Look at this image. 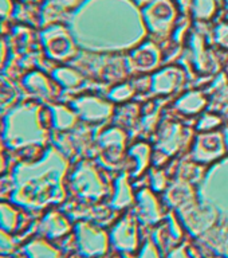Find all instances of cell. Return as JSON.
Instances as JSON below:
<instances>
[{
  "instance_id": "6da1fadb",
  "label": "cell",
  "mask_w": 228,
  "mask_h": 258,
  "mask_svg": "<svg viewBox=\"0 0 228 258\" xmlns=\"http://www.w3.org/2000/svg\"><path fill=\"white\" fill-rule=\"evenodd\" d=\"M59 160L50 152L39 161H22L14 169V201L27 207H42L55 194L59 181Z\"/></svg>"
},
{
  "instance_id": "7a4b0ae2",
  "label": "cell",
  "mask_w": 228,
  "mask_h": 258,
  "mask_svg": "<svg viewBox=\"0 0 228 258\" xmlns=\"http://www.w3.org/2000/svg\"><path fill=\"white\" fill-rule=\"evenodd\" d=\"M46 137L43 110L35 102H22L4 118L3 139L8 148L23 149L43 144Z\"/></svg>"
},
{
  "instance_id": "3957f363",
  "label": "cell",
  "mask_w": 228,
  "mask_h": 258,
  "mask_svg": "<svg viewBox=\"0 0 228 258\" xmlns=\"http://www.w3.org/2000/svg\"><path fill=\"white\" fill-rule=\"evenodd\" d=\"M42 42L50 56L56 59H63L71 51V36L63 26L54 24L42 32Z\"/></svg>"
},
{
  "instance_id": "277c9868",
  "label": "cell",
  "mask_w": 228,
  "mask_h": 258,
  "mask_svg": "<svg viewBox=\"0 0 228 258\" xmlns=\"http://www.w3.org/2000/svg\"><path fill=\"white\" fill-rule=\"evenodd\" d=\"M24 86L30 90V92L35 93L38 96L47 97L51 92L50 88V81L47 77H44V74L39 72L31 73L24 78Z\"/></svg>"
},
{
  "instance_id": "5b68a950",
  "label": "cell",
  "mask_w": 228,
  "mask_h": 258,
  "mask_svg": "<svg viewBox=\"0 0 228 258\" xmlns=\"http://www.w3.org/2000/svg\"><path fill=\"white\" fill-rule=\"evenodd\" d=\"M19 219L18 210L8 203H0V226L7 230L15 229Z\"/></svg>"
},
{
  "instance_id": "8992f818",
  "label": "cell",
  "mask_w": 228,
  "mask_h": 258,
  "mask_svg": "<svg viewBox=\"0 0 228 258\" xmlns=\"http://www.w3.org/2000/svg\"><path fill=\"white\" fill-rule=\"evenodd\" d=\"M213 0H195V11L199 16H208L212 14Z\"/></svg>"
},
{
  "instance_id": "52a82bcc",
  "label": "cell",
  "mask_w": 228,
  "mask_h": 258,
  "mask_svg": "<svg viewBox=\"0 0 228 258\" xmlns=\"http://www.w3.org/2000/svg\"><path fill=\"white\" fill-rule=\"evenodd\" d=\"M7 169V144L3 139V135H0V176Z\"/></svg>"
},
{
  "instance_id": "ba28073f",
  "label": "cell",
  "mask_w": 228,
  "mask_h": 258,
  "mask_svg": "<svg viewBox=\"0 0 228 258\" xmlns=\"http://www.w3.org/2000/svg\"><path fill=\"white\" fill-rule=\"evenodd\" d=\"M14 8V0H0V18H10Z\"/></svg>"
},
{
  "instance_id": "9c48e42d",
  "label": "cell",
  "mask_w": 228,
  "mask_h": 258,
  "mask_svg": "<svg viewBox=\"0 0 228 258\" xmlns=\"http://www.w3.org/2000/svg\"><path fill=\"white\" fill-rule=\"evenodd\" d=\"M12 239L8 237L7 234L0 231V251H8V250L12 249Z\"/></svg>"
},
{
  "instance_id": "30bf717a",
  "label": "cell",
  "mask_w": 228,
  "mask_h": 258,
  "mask_svg": "<svg viewBox=\"0 0 228 258\" xmlns=\"http://www.w3.org/2000/svg\"><path fill=\"white\" fill-rule=\"evenodd\" d=\"M52 3H55L58 7L62 8H71L75 7L82 2V0H51Z\"/></svg>"
},
{
  "instance_id": "8fae6325",
  "label": "cell",
  "mask_w": 228,
  "mask_h": 258,
  "mask_svg": "<svg viewBox=\"0 0 228 258\" xmlns=\"http://www.w3.org/2000/svg\"><path fill=\"white\" fill-rule=\"evenodd\" d=\"M149 2H150V0H149Z\"/></svg>"
}]
</instances>
